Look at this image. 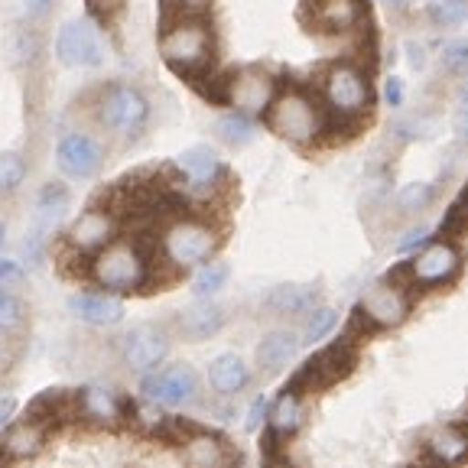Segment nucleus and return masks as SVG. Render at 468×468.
Segmentation results:
<instances>
[{
    "label": "nucleus",
    "instance_id": "ddd939ff",
    "mask_svg": "<svg viewBox=\"0 0 468 468\" xmlns=\"http://www.w3.org/2000/svg\"><path fill=\"white\" fill-rule=\"evenodd\" d=\"M410 263V283L413 290H439L442 283L459 273L462 267V254L452 241H426L423 250H420Z\"/></svg>",
    "mask_w": 468,
    "mask_h": 468
},
{
    "label": "nucleus",
    "instance_id": "72a5a7b5",
    "mask_svg": "<svg viewBox=\"0 0 468 468\" xmlns=\"http://www.w3.org/2000/svg\"><path fill=\"white\" fill-rule=\"evenodd\" d=\"M426 16L432 27H459L468 20V0H430Z\"/></svg>",
    "mask_w": 468,
    "mask_h": 468
},
{
    "label": "nucleus",
    "instance_id": "9d476101",
    "mask_svg": "<svg viewBox=\"0 0 468 468\" xmlns=\"http://www.w3.org/2000/svg\"><path fill=\"white\" fill-rule=\"evenodd\" d=\"M56 169L66 179L75 183H91L98 173L104 169V146L95 133L88 131H66L56 140Z\"/></svg>",
    "mask_w": 468,
    "mask_h": 468
},
{
    "label": "nucleus",
    "instance_id": "864d4df0",
    "mask_svg": "<svg viewBox=\"0 0 468 468\" xmlns=\"http://www.w3.org/2000/svg\"><path fill=\"white\" fill-rule=\"evenodd\" d=\"M465 189H468V186H465Z\"/></svg>",
    "mask_w": 468,
    "mask_h": 468
},
{
    "label": "nucleus",
    "instance_id": "4be33fe9",
    "mask_svg": "<svg viewBox=\"0 0 468 468\" xmlns=\"http://www.w3.org/2000/svg\"><path fill=\"white\" fill-rule=\"evenodd\" d=\"M69 205H72V192H69L66 183L43 186V189L37 192V202H33V228H29V231L49 238L58 228V221H62V215L69 212Z\"/></svg>",
    "mask_w": 468,
    "mask_h": 468
},
{
    "label": "nucleus",
    "instance_id": "a18cd8bd",
    "mask_svg": "<svg viewBox=\"0 0 468 468\" xmlns=\"http://www.w3.org/2000/svg\"><path fill=\"white\" fill-rule=\"evenodd\" d=\"M169 7H176L179 14H196V10H202L208 0H166Z\"/></svg>",
    "mask_w": 468,
    "mask_h": 468
},
{
    "label": "nucleus",
    "instance_id": "8fccbe9b",
    "mask_svg": "<svg viewBox=\"0 0 468 468\" xmlns=\"http://www.w3.org/2000/svg\"><path fill=\"white\" fill-rule=\"evenodd\" d=\"M462 111H468V81H465V88H462Z\"/></svg>",
    "mask_w": 468,
    "mask_h": 468
},
{
    "label": "nucleus",
    "instance_id": "c03bdc74",
    "mask_svg": "<svg viewBox=\"0 0 468 468\" xmlns=\"http://www.w3.org/2000/svg\"><path fill=\"white\" fill-rule=\"evenodd\" d=\"M403 49H407V62H410V69H423L426 66V49L420 43H413V39H410L407 46H403Z\"/></svg>",
    "mask_w": 468,
    "mask_h": 468
},
{
    "label": "nucleus",
    "instance_id": "20e7f679",
    "mask_svg": "<svg viewBox=\"0 0 468 468\" xmlns=\"http://www.w3.org/2000/svg\"><path fill=\"white\" fill-rule=\"evenodd\" d=\"M150 114H154V104L146 91L131 81H111L95 101L98 124L114 140H137L150 124Z\"/></svg>",
    "mask_w": 468,
    "mask_h": 468
},
{
    "label": "nucleus",
    "instance_id": "f704fd0d",
    "mask_svg": "<svg viewBox=\"0 0 468 468\" xmlns=\"http://www.w3.org/2000/svg\"><path fill=\"white\" fill-rule=\"evenodd\" d=\"M39 52V37L33 33V27L20 29L14 37V43H10V66H27V62H33Z\"/></svg>",
    "mask_w": 468,
    "mask_h": 468
},
{
    "label": "nucleus",
    "instance_id": "a878e982",
    "mask_svg": "<svg viewBox=\"0 0 468 468\" xmlns=\"http://www.w3.org/2000/svg\"><path fill=\"white\" fill-rule=\"evenodd\" d=\"M426 459L446 462V465L468 462V420L465 423H452V426H446V430L432 432V439L426 442Z\"/></svg>",
    "mask_w": 468,
    "mask_h": 468
},
{
    "label": "nucleus",
    "instance_id": "6ab92c4d",
    "mask_svg": "<svg viewBox=\"0 0 468 468\" xmlns=\"http://www.w3.org/2000/svg\"><path fill=\"white\" fill-rule=\"evenodd\" d=\"M303 342H300V332L292 329H271L267 335L257 342V367H261L263 374H280L286 371V367L296 361V355H300Z\"/></svg>",
    "mask_w": 468,
    "mask_h": 468
},
{
    "label": "nucleus",
    "instance_id": "3c124183",
    "mask_svg": "<svg viewBox=\"0 0 468 468\" xmlns=\"http://www.w3.org/2000/svg\"><path fill=\"white\" fill-rule=\"evenodd\" d=\"M4 234H7V225L0 221V248H4Z\"/></svg>",
    "mask_w": 468,
    "mask_h": 468
},
{
    "label": "nucleus",
    "instance_id": "4468645a",
    "mask_svg": "<svg viewBox=\"0 0 468 468\" xmlns=\"http://www.w3.org/2000/svg\"><path fill=\"white\" fill-rule=\"evenodd\" d=\"M114 238H117V218L111 208H101V205L85 208L66 231L69 248L81 257H91L95 250H101L104 244L114 241Z\"/></svg>",
    "mask_w": 468,
    "mask_h": 468
},
{
    "label": "nucleus",
    "instance_id": "9b49d317",
    "mask_svg": "<svg viewBox=\"0 0 468 468\" xmlns=\"http://www.w3.org/2000/svg\"><path fill=\"white\" fill-rule=\"evenodd\" d=\"M169 348H173L169 329H163L156 322H137L121 335V348L117 351H121V361L133 374H146L169 358Z\"/></svg>",
    "mask_w": 468,
    "mask_h": 468
},
{
    "label": "nucleus",
    "instance_id": "aec40b11",
    "mask_svg": "<svg viewBox=\"0 0 468 468\" xmlns=\"http://www.w3.org/2000/svg\"><path fill=\"white\" fill-rule=\"evenodd\" d=\"M46 449V430L39 420L10 423L0 432V459L4 462H29Z\"/></svg>",
    "mask_w": 468,
    "mask_h": 468
},
{
    "label": "nucleus",
    "instance_id": "a19ab883",
    "mask_svg": "<svg viewBox=\"0 0 468 468\" xmlns=\"http://www.w3.org/2000/svg\"><path fill=\"white\" fill-rule=\"evenodd\" d=\"M426 241H430V228H426V225H417V228H410L407 238H400V244H397V250H400V254H410V250L423 248Z\"/></svg>",
    "mask_w": 468,
    "mask_h": 468
},
{
    "label": "nucleus",
    "instance_id": "7c9ffc66",
    "mask_svg": "<svg viewBox=\"0 0 468 468\" xmlns=\"http://www.w3.org/2000/svg\"><path fill=\"white\" fill-rule=\"evenodd\" d=\"M27 303L10 286H0V335H16L27 325Z\"/></svg>",
    "mask_w": 468,
    "mask_h": 468
},
{
    "label": "nucleus",
    "instance_id": "58836bf2",
    "mask_svg": "<svg viewBox=\"0 0 468 468\" xmlns=\"http://www.w3.org/2000/svg\"><path fill=\"white\" fill-rule=\"evenodd\" d=\"M23 280H27V271H23V261L0 254V286H20Z\"/></svg>",
    "mask_w": 468,
    "mask_h": 468
},
{
    "label": "nucleus",
    "instance_id": "393cba45",
    "mask_svg": "<svg viewBox=\"0 0 468 468\" xmlns=\"http://www.w3.org/2000/svg\"><path fill=\"white\" fill-rule=\"evenodd\" d=\"M313 10L322 33H348L361 20V0H313Z\"/></svg>",
    "mask_w": 468,
    "mask_h": 468
},
{
    "label": "nucleus",
    "instance_id": "f03ea898",
    "mask_svg": "<svg viewBox=\"0 0 468 468\" xmlns=\"http://www.w3.org/2000/svg\"><path fill=\"white\" fill-rule=\"evenodd\" d=\"M221 248V231L212 221L198 218V215H183L173 218L160 234V254L163 261L179 273H189L212 261Z\"/></svg>",
    "mask_w": 468,
    "mask_h": 468
},
{
    "label": "nucleus",
    "instance_id": "1a4fd4ad",
    "mask_svg": "<svg viewBox=\"0 0 468 468\" xmlns=\"http://www.w3.org/2000/svg\"><path fill=\"white\" fill-rule=\"evenodd\" d=\"M52 52L66 69H98L104 66V43L101 33L91 20L85 16H72L58 27L56 43H52Z\"/></svg>",
    "mask_w": 468,
    "mask_h": 468
},
{
    "label": "nucleus",
    "instance_id": "de8ad7c7",
    "mask_svg": "<svg viewBox=\"0 0 468 468\" xmlns=\"http://www.w3.org/2000/svg\"><path fill=\"white\" fill-rule=\"evenodd\" d=\"M4 338L7 335H0V374H4V367H7V345H4Z\"/></svg>",
    "mask_w": 468,
    "mask_h": 468
},
{
    "label": "nucleus",
    "instance_id": "2f4dec72",
    "mask_svg": "<svg viewBox=\"0 0 468 468\" xmlns=\"http://www.w3.org/2000/svg\"><path fill=\"white\" fill-rule=\"evenodd\" d=\"M432 202H436V186H432V183H407L394 196V205H397V212H400V215L426 212Z\"/></svg>",
    "mask_w": 468,
    "mask_h": 468
},
{
    "label": "nucleus",
    "instance_id": "c9c22d12",
    "mask_svg": "<svg viewBox=\"0 0 468 468\" xmlns=\"http://www.w3.org/2000/svg\"><path fill=\"white\" fill-rule=\"evenodd\" d=\"M442 234H446V241H459V238H465L468 234V205H462L459 198H455L452 205H449L446 218H442Z\"/></svg>",
    "mask_w": 468,
    "mask_h": 468
},
{
    "label": "nucleus",
    "instance_id": "c756f323",
    "mask_svg": "<svg viewBox=\"0 0 468 468\" xmlns=\"http://www.w3.org/2000/svg\"><path fill=\"white\" fill-rule=\"evenodd\" d=\"M338 329V309L335 306H313L303 322L300 342L303 345H319Z\"/></svg>",
    "mask_w": 468,
    "mask_h": 468
},
{
    "label": "nucleus",
    "instance_id": "0eeeda50",
    "mask_svg": "<svg viewBox=\"0 0 468 468\" xmlns=\"http://www.w3.org/2000/svg\"><path fill=\"white\" fill-rule=\"evenodd\" d=\"M322 98H325V111L332 117H348V121H361L374 104V91L365 69L351 66V62H335L325 72Z\"/></svg>",
    "mask_w": 468,
    "mask_h": 468
},
{
    "label": "nucleus",
    "instance_id": "412c9836",
    "mask_svg": "<svg viewBox=\"0 0 468 468\" xmlns=\"http://www.w3.org/2000/svg\"><path fill=\"white\" fill-rule=\"evenodd\" d=\"M79 410L81 417H88L91 423L101 426H117L124 420V400L114 388H104V384H88V388L79 390Z\"/></svg>",
    "mask_w": 468,
    "mask_h": 468
},
{
    "label": "nucleus",
    "instance_id": "a211bd4d",
    "mask_svg": "<svg viewBox=\"0 0 468 468\" xmlns=\"http://www.w3.org/2000/svg\"><path fill=\"white\" fill-rule=\"evenodd\" d=\"M250 365L238 355V351H221L215 355L212 365H208V388L215 390V397H241L250 388Z\"/></svg>",
    "mask_w": 468,
    "mask_h": 468
},
{
    "label": "nucleus",
    "instance_id": "cd10ccee",
    "mask_svg": "<svg viewBox=\"0 0 468 468\" xmlns=\"http://www.w3.org/2000/svg\"><path fill=\"white\" fill-rule=\"evenodd\" d=\"M215 137L225 146H231V150H244V146H250L257 140L254 117L241 114V111H228V114H221L215 121Z\"/></svg>",
    "mask_w": 468,
    "mask_h": 468
},
{
    "label": "nucleus",
    "instance_id": "37998d69",
    "mask_svg": "<svg viewBox=\"0 0 468 468\" xmlns=\"http://www.w3.org/2000/svg\"><path fill=\"white\" fill-rule=\"evenodd\" d=\"M16 410H20V400H16L14 394H4V397H0V432L7 430V426L16 420Z\"/></svg>",
    "mask_w": 468,
    "mask_h": 468
},
{
    "label": "nucleus",
    "instance_id": "dca6fc26",
    "mask_svg": "<svg viewBox=\"0 0 468 468\" xmlns=\"http://www.w3.org/2000/svg\"><path fill=\"white\" fill-rule=\"evenodd\" d=\"M173 169L179 173V183H186L192 192H212L221 176H225L221 156L205 144H196V146H189V150H183V154L176 156Z\"/></svg>",
    "mask_w": 468,
    "mask_h": 468
},
{
    "label": "nucleus",
    "instance_id": "09e8293b",
    "mask_svg": "<svg viewBox=\"0 0 468 468\" xmlns=\"http://www.w3.org/2000/svg\"><path fill=\"white\" fill-rule=\"evenodd\" d=\"M384 4H388L390 10H407L410 4H413V0H384Z\"/></svg>",
    "mask_w": 468,
    "mask_h": 468
},
{
    "label": "nucleus",
    "instance_id": "c85d7f7f",
    "mask_svg": "<svg viewBox=\"0 0 468 468\" xmlns=\"http://www.w3.org/2000/svg\"><path fill=\"white\" fill-rule=\"evenodd\" d=\"M228 280H231V267H228L225 261H215L212 257V261H205L202 267H196L189 292L196 296V300H215V296L228 286Z\"/></svg>",
    "mask_w": 468,
    "mask_h": 468
},
{
    "label": "nucleus",
    "instance_id": "ea45409f",
    "mask_svg": "<svg viewBox=\"0 0 468 468\" xmlns=\"http://www.w3.org/2000/svg\"><path fill=\"white\" fill-rule=\"evenodd\" d=\"M267 407H271V400H267V397L261 394L254 403H250L248 420H244V430H248V432H257V430H261V423H267Z\"/></svg>",
    "mask_w": 468,
    "mask_h": 468
},
{
    "label": "nucleus",
    "instance_id": "7ed1b4c3",
    "mask_svg": "<svg viewBox=\"0 0 468 468\" xmlns=\"http://www.w3.org/2000/svg\"><path fill=\"white\" fill-rule=\"evenodd\" d=\"M88 277H91V283L108 292L133 296V292L144 290L146 280H150V261H146L137 244L114 238L111 244H104L101 250L91 254V261H88Z\"/></svg>",
    "mask_w": 468,
    "mask_h": 468
},
{
    "label": "nucleus",
    "instance_id": "bb28decb",
    "mask_svg": "<svg viewBox=\"0 0 468 468\" xmlns=\"http://www.w3.org/2000/svg\"><path fill=\"white\" fill-rule=\"evenodd\" d=\"M303 417H306V410H303V397L296 390L286 388L277 400L267 407V426L280 436H292V432L303 426Z\"/></svg>",
    "mask_w": 468,
    "mask_h": 468
},
{
    "label": "nucleus",
    "instance_id": "f3484780",
    "mask_svg": "<svg viewBox=\"0 0 468 468\" xmlns=\"http://www.w3.org/2000/svg\"><path fill=\"white\" fill-rule=\"evenodd\" d=\"M228 325V309L212 300H198L196 306L179 309L173 315V332L186 342H208V338L221 335Z\"/></svg>",
    "mask_w": 468,
    "mask_h": 468
},
{
    "label": "nucleus",
    "instance_id": "5701e85b",
    "mask_svg": "<svg viewBox=\"0 0 468 468\" xmlns=\"http://www.w3.org/2000/svg\"><path fill=\"white\" fill-rule=\"evenodd\" d=\"M179 446H183V459L198 468H218L234 459L228 439L215 436V432H205V430H192L186 439H179Z\"/></svg>",
    "mask_w": 468,
    "mask_h": 468
},
{
    "label": "nucleus",
    "instance_id": "39448f33",
    "mask_svg": "<svg viewBox=\"0 0 468 468\" xmlns=\"http://www.w3.org/2000/svg\"><path fill=\"white\" fill-rule=\"evenodd\" d=\"M215 56V37L208 23L198 16L183 14L176 23H169L160 37V58L173 72L196 79L202 69H208Z\"/></svg>",
    "mask_w": 468,
    "mask_h": 468
},
{
    "label": "nucleus",
    "instance_id": "4c0bfd02",
    "mask_svg": "<svg viewBox=\"0 0 468 468\" xmlns=\"http://www.w3.org/2000/svg\"><path fill=\"white\" fill-rule=\"evenodd\" d=\"M52 7H56V0H20V16L29 27H37L52 14Z\"/></svg>",
    "mask_w": 468,
    "mask_h": 468
},
{
    "label": "nucleus",
    "instance_id": "49530a36",
    "mask_svg": "<svg viewBox=\"0 0 468 468\" xmlns=\"http://www.w3.org/2000/svg\"><path fill=\"white\" fill-rule=\"evenodd\" d=\"M452 124H455V133H459V140H465V144H468V111H459Z\"/></svg>",
    "mask_w": 468,
    "mask_h": 468
},
{
    "label": "nucleus",
    "instance_id": "473e14b6",
    "mask_svg": "<svg viewBox=\"0 0 468 468\" xmlns=\"http://www.w3.org/2000/svg\"><path fill=\"white\" fill-rule=\"evenodd\" d=\"M27 183V160L16 150H0V192L14 196Z\"/></svg>",
    "mask_w": 468,
    "mask_h": 468
},
{
    "label": "nucleus",
    "instance_id": "f8f14e48",
    "mask_svg": "<svg viewBox=\"0 0 468 468\" xmlns=\"http://www.w3.org/2000/svg\"><path fill=\"white\" fill-rule=\"evenodd\" d=\"M358 313L365 315L371 329H397L413 313V300H410V292L403 286L390 283V280H378V283H371L365 290Z\"/></svg>",
    "mask_w": 468,
    "mask_h": 468
},
{
    "label": "nucleus",
    "instance_id": "79ce46f5",
    "mask_svg": "<svg viewBox=\"0 0 468 468\" xmlns=\"http://www.w3.org/2000/svg\"><path fill=\"white\" fill-rule=\"evenodd\" d=\"M384 98H388L390 108H400L403 98H407V85H403V79H397V75L384 79Z\"/></svg>",
    "mask_w": 468,
    "mask_h": 468
},
{
    "label": "nucleus",
    "instance_id": "e433bc0d",
    "mask_svg": "<svg viewBox=\"0 0 468 468\" xmlns=\"http://www.w3.org/2000/svg\"><path fill=\"white\" fill-rule=\"evenodd\" d=\"M439 58H442V69H446V72L462 75V69L468 66V39H449V43H442Z\"/></svg>",
    "mask_w": 468,
    "mask_h": 468
},
{
    "label": "nucleus",
    "instance_id": "423d86ee",
    "mask_svg": "<svg viewBox=\"0 0 468 468\" xmlns=\"http://www.w3.org/2000/svg\"><path fill=\"white\" fill-rule=\"evenodd\" d=\"M140 397L156 410H186L202 400V378L186 361L156 365L154 371L140 374Z\"/></svg>",
    "mask_w": 468,
    "mask_h": 468
},
{
    "label": "nucleus",
    "instance_id": "603ef678",
    "mask_svg": "<svg viewBox=\"0 0 468 468\" xmlns=\"http://www.w3.org/2000/svg\"><path fill=\"white\" fill-rule=\"evenodd\" d=\"M462 79H465V81H468V66H465V69H462Z\"/></svg>",
    "mask_w": 468,
    "mask_h": 468
},
{
    "label": "nucleus",
    "instance_id": "b1692460",
    "mask_svg": "<svg viewBox=\"0 0 468 468\" xmlns=\"http://www.w3.org/2000/svg\"><path fill=\"white\" fill-rule=\"evenodd\" d=\"M319 286H303V283H280L263 296V306L273 315H303L313 306H319Z\"/></svg>",
    "mask_w": 468,
    "mask_h": 468
},
{
    "label": "nucleus",
    "instance_id": "6e6552de",
    "mask_svg": "<svg viewBox=\"0 0 468 468\" xmlns=\"http://www.w3.org/2000/svg\"><path fill=\"white\" fill-rule=\"evenodd\" d=\"M273 98H277V79L261 66L238 69V72L228 75L225 88H221V101L248 117H263Z\"/></svg>",
    "mask_w": 468,
    "mask_h": 468
},
{
    "label": "nucleus",
    "instance_id": "2eb2a0df",
    "mask_svg": "<svg viewBox=\"0 0 468 468\" xmlns=\"http://www.w3.org/2000/svg\"><path fill=\"white\" fill-rule=\"evenodd\" d=\"M69 313L91 329H114L127 315L124 296L108 290H79L69 296Z\"/></svg>",
    "mask_w": 468,
    "mask_h": 468
},
{
    "label": "nucleus",
    "instance_id": "f257e3e1",
    "mask_svg": "<svg viewBox=\"0 0 468 468\" xmlns=\"http://www.w3.org/2000/svg\"><path fill=\"white\" fill-rule=\"evenodd\" d=\"M263 117H267V127L292 146H313L319 137H325V127H329L325 104H319L300 88H290L283 95L277 91V98H273Z\"/></svg>",
    "mask_w": 468,
    "mask_h": 468
}]
</instances>
